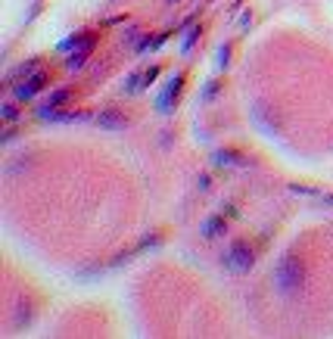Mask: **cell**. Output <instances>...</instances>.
<instances>
[{
	"instance_id": "cell-1",
	"label": "cell",
	"mask_w": 333,
	"mask_h": 339,
	"mask_svg": "<svg viewBox=\"0 0 333 339\" xmlns=\"http://www.w3.org/2000/svg\"><path fill=\"white\" fill-rule=\"evenodd\" d=\"M302 277H305V271H302V261L296 258V255H284L281 261L274 264V287L281 290L284 296L299 293Z\"/></svg>"
},
{
	"instance_id": "cell-2",
	"label": "cell",
	"mask_w": 333,
	"mask_h": 339,
	"mask_svg": "<svg viewBox=\"0 0 333 339\" xmlns=\"http://www.w3.org/2000/svg\"><path fill=\"white\" fill-rule=\"evenodd\" d=\"M221 258H225V264L231 267V271H237V274H246L249 267L255 264L252 249H249L246 243H231V246H228V252L221 255Z\"/></svg>"
},
{
	"instance_id": "cell-3",
	"label": "cell",
	"mask_w": 333,
	"mask_h": 339,
	"mask_svg": "<svg viewBox=\"0 0 333 339\" xmlns=\"http://www.w3.org/2000/svg\"><path fill=\"white\" fill-rule=\"evenodd\" d=\"M47 81H50V75H47V72H34V75H31V78H25L22 84H16V87H13V94H16V100H31V97L38 94Z\"/></svg>"
},
{
	"instance_id": "cell-4",
	"label": "cell",
	"mask_w": 333,
	"mask_h": 339,
	"mask_svg": "<svg viewBox=\"0 0 333 339\" xmlns=\"http://www.w3.org/2000/svg\"><path fill=\"white\" fill-rule=\"evenodd\" d=\"M78 50H72V56H69V69H81L84 62H87V56H90V50H94V44H97V38H75L72 41Z\"/></svg>"
},
{
	"instance_id": "cell-5",
	"label": "cell",
	"mask_w": 333,
	"mask_h": 339,
	"mask_svg": "<svg viewBox=\"0 0 333 339\" xmlns=\"http://www.w3.org/2000/svg\"><path fill=\"white\" fill-rule=\"evenodd\" d=\"M97 124L106 131H125L128 128V118L119 112V109H100L97 112Z\"/></svg>"
},
{
	"instance_id": "cell-6",
	"label": "cell",
	"mask_w": 333,
	"mask_h": 339,
	"mask_svg": "<svg viewBox=\"0 0 333 339\" xmlns=\"http://www.w3.org/2000/svg\"><path fill=\"white\" fill-rule=\"evenodd\" d=\"M181 84H184V78L178 75V78L172 81V87H169V91H165V94L159 97V109H162V112H169V103H172V100H175V97L181 94Z\"/></svg>"
},
{
	"instance_id": "cell-7",
	"label": "cell",
	"mask_w": 333,
	"mask_h": 339,
	"mask_svg": "<svg viewBox=\"0 0 333 339\" xmlns=\"http://www.w3.org/2000/svg\"><path fill=\"white\" fill-rule=\"evenodd\" d=\"M218 234H225V218H209L206 224H202V237L206 240H215Z\"/></svg>"
},
{
	"instance_id": "cell-8",
	"label": "cell",
	"mask_w": 333,
	"mask_h": 339,
	"mask_svg": "<svg viewBox=\"0 0 333 339\" xmlns=\"http://www.w3.org/2000/svg\"><path fill=\"white\" fill-rule=\"evenodd\" d=\"M215 162H218V165H234V162H237V156H234V153H218V156H215Z\"/></svg>"
},
{
	"instance_id": "cell-9",
	"label": "cell",
	"mask_w": 333,
	"mask_h": 339,
	"mask_svg": "<svg viewBox=\"0 0 333 339\" xmlns=\"http://www.w3.org/2000/svg\"><path fill=\"white\" fill-rule=\"evenodd\" d=\"M0 112H4V118H7V121H16V118H19V112H16V106H13V103H7Z\"/></svg>"
}]
</instances>
